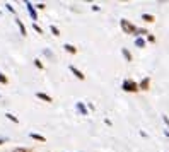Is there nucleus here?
I'll return each mask as SVG.
<instances>
[{"mask_svg":"<svg viewBox=\"0 0 169 152\" xmlns=\"http://www.w3.org/2000/svg\"><path fill=\"white\" fill-rule=\"evenodd\" d=\"M63 48H65V50H67L69 53H77V48H75V46H72V44H69V43H67Z\"/></svg>","mask_w":169,"mask_h":152,"instance_id":"obj_9","label":"nucleus"},{"mask_svg":"<svg viewBox=\"0 0 169 152\" xmlns=\"http://www.w3.org/2000/svg\"><path fill=\"white\" fill-rule=\"evenodd\" d=\"M31 139H34V140H39V142H44V137L43 135H38V133H31Z\"/></svg>","mask_w":169,"mask_h":152,"instance_id":"obj_10","label":"nucleus"},{"mask_svg":"<svg viewBox=\"0 0 169 152\" xmlns=\"http://www.w3.org/2000/svg\"><path fill=\"white\" fill-rule=\"evenodd\" d=\"M50 29H51V33H53L55 36H58V34H60V31H58V27H56V26H51Z\"/></svg>","mask_w":169,"mask_h":152,"instance_id":"obj_13","label":"nucleus"},{"mask_svg":"<svg viewBox=\"0 0 169 152\" xmlns=\"http://www.w3.org/2000/svg\"><path fill=\"white\" fill-rule=\"evenodd\" d=\"M17 26H19V29H21V34L26 36V27H24V24H22L21 21H17Z\"/></svg>","mask_w":169,"mask_h":152,"instance_id":"obj_12","label":"nucleus"},{"mask_svg":"<svg viewBox=\"0 0 169 152\" xmlns=\"http://www.w3.org/2000/svg\"><path fill=\"white\" fill-rule=\"evenodd\" d=\"M0 82H2V84H7V82H9V80H7V77H5L4 74H0Z\"/></svg>","mask_w":169,"mask_h":152,"instance_id":"obj_16","label":"nucleus"},{"mask_svg":"<svg viewBox=\"0 0 169 152\" xmlns=\"http://www.w3.org/2000/svg\"><path fill=\"white\" fill-rule=\"evenodd\" d=\"M121 87H123V91H126V92H137L140 89V86L135 80H125Z\"/></svg>","mask_w":169,"mask_h":152,"instance_id":"obj_2","label":"nucleus"},{"mask_svg":"<svg viewBox=\"0 0 169 152\" xmlns=\"http://www.w3.org/2000/svg\"><path fill=\"white\" fill-rule=\"evenodd\" d=\"M12 152H31L29 149H22V147H17V149H14Z\"/></svg>","mask_w":169,"mask_h":152,"instance_id":"obj_15","label":"nucleus"},{"mask_svg":"<svg viewBox=\"0 0 169 152\" xmlns=\"http://www.w3.org/2000/svg\"><path fill=\"white\" fill-rule=\"evenodd\" d=\"M149 87H150V79L145 77L142 82H140V89H142V91H149Z\"/></svg>","mask_w":169,"mask_h":152,"instance_id":"obj_4","label":"nucleus"},{"mask_svg":"<svg viewBox=\"0 0 169 152\" xmlns=\"http://www.w3.org/2000/svg\"><path fill=\"white\" fill-rule=\"evenodd\" d=\"M70 70H72V74H74L77 79H80V80H84V79H86V75H84L82 72H80V70H77V69H75L74 65H70Z\"/></svg>","mask_w":169,"mask_h":152,"instance_id":"obj_3","label":"nucleus"},{"mask_svg":"<svg viewBox=\"0 0 169 152\" xmlns=\"http://www.w3.org/2000/svg\"><path fill=\"white\" fill-rule=\"evenodd\" d=\"M77 108L80 109V113H84V115H86V109H84V106L80 104V103H79V104H77Z\"/></svg>","mask_w":169,"mask_h":152,"instance_id":"obj_17","label":"nucleus"},{"mask_svg":"<svg viewBox=\"0 0 169 152\" xmlns=\"http://www.w3.org/2000/svg\"><path fill=\"white\" fill-rule=\"evenodd\" d=\"M121 53H123V57L126 58V62H132V55H130V51H128L126 48H123V50H121Z\"/></svg>","mask_w":169,"mask_h":152,"instance_id":"obj_8","label":"nucleus"},{"mask_svg":"<svg viewBox=\"0 0 169 152\" xmlns=\"http://www.w3.org/2000/svg\"><path fill=\"white\" fill-rule=\"evenodd\" d=\"M34 29H36V31H38L39 34H41V27H39V26H38V24H34Z\"/></svg>","mask_w":169,"mask_h":152,"instance_id":"obj_19","label":"nucleus"},{"mask_svg":"<svg viewBox=\"0 0 169 152\" xmlns=\"http://www.w3.org/2000/svg\"><path fill=\"white\" fill-rule=\"evenodd\" d=\"M26 7H27V10H29V14H31V17L34 19H38V14H36V10H34V7H33V5L29 4V2H26Z\"/></svg>","mask_w":169,"mask_h":152,"instance_id":"obj_5","label":"nucleus"},{"mask_svg":"<svg viewBox=\"0 0 169 152\" xmlns=\"http://www.w3.org/2000/svg\"><path fill=\"white\" fill-rule=\"evenodd\" d=\"M5 116H7V118H9V120H12V122H16V123H17V122H19V120H17V118H16V116H14V115H10V113H7V115H5Z\"/></svg>","mask_w":169,"mask_h":152,"instance_id":"obj_14","label":"nucleus"},{"mask_svg":"<svg viewBox=\"0 0 169 152\" xmlns=\"http://www.w3.org/2000/svg\"><path fill=\"white\" fill-rule=\"evenodd\" d=\"M5 142V139H0V145H2V143H4Z\"/></svg>","mask_w":169,"mask_h":152,"instance_id":"obj_20","label":"nucleus"},{"mask_svg":"<svg viewBox=\"0 0 169 152\" xmlns=\"http://www.w3.org/2000/svg\"><path fill=\"white\" fill-rule=\"evenodd\" d=\"M142 19H143V21H147V22H154V21H156V17H154L152 14H142Z\"/></svg>","mask_w":169,"mask_h":152,"instance_id":"obj_7","label":"nucleus"},{"mask_svg":"<svg viewBox=\"0 0 169 152\" xmlns=\"http://www.w3.org/2000/svg\"><path fill=\"white\" fill-rule=\"evenodd\" d=\"M34 63H36V67H38V69H43V63H41L39 60H34Z\"/></svg>","mask_w":169,"mask_h":152,"instance_id":"obj_18","label":"nucleus"},{"mask_svg":"<svg viewBox=\"0 0 169 152\" xmlns=\"http://www.w3.org/2000/svg\"><path fill=\"white\" fill-rule=\"evenodd\" d=\"M36 96H38V97H39V99H43V101H46V103H51V97H50V96H48V94H44V92H38V94H36Z\"/></svg>","mask_w":169,"mask_h":152,"instance_id":"obj_6","label":"nucleus"},{"mask_svg":"<svg viewBox=\"0 0 169 152\" xmlns=\"http://www.w3.org/2000/svg\"><path fill=\"white\" fill-rule=\"evenodd\" d=\"M120 24H121V29H123V33H125V34H135V33H139V29H137L132 22L126 21V19H121V21H120Z\"/></svg>","mask_w":169,"mask_h":152,"instance_id":"obj_1","label":"nucleus"},{"mask_svg":"<svg viewBox=\"0 0 169 152\" xmlns=\"http://www.w3.org/2000/svg\"><path fill=\"white\" fill-rule=\"evenodd\" d=\"M135 44H137L139 48H143V46H145V41H143L142 38H137V39H135Z\"/></svg>","mask_w":169,"mask_h":152,"instance_id":"obj_11","label":"nucleus"}]
</instances>
